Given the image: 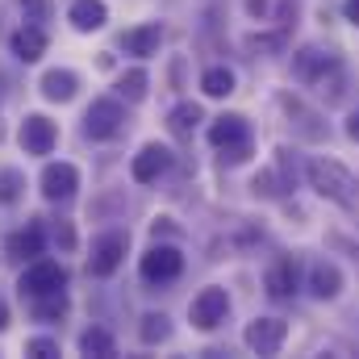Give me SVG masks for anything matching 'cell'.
Here are the masks:
<instances>
[{
	"label": "cell",
	"mask_w": 359,
	"mask_h": 359,
	"mask_svg": "<svg viewBox=\"0 0 359 359\" xmlns=\"http://www.w3.org/2000/svg\"><path fill=\"white\" fill-rule=\"evenodd\" d=\"M309 188L318 192V196H326V201H334V205H355V176L343 168V163H334V159H313L309 163Z\"/></svg>",
	"instance_id": "1"
},
{
	"label": "cell",
	"mask_w": 359,
	"mask_h": 359,
	"mask_svg": "<svg viewBox=\"0 0 359 359\" xmlns=\"http://www.w3.org/2000/svg\"><path fill=\"white\" fill-rule=\"evenodd\" d=\"M209 142H213L217 151H226L230 163H243V159L251 155V126H247V117L222 113V117L209 126Z\"/></svg>",
	"instance_id": "2"
},
{
	"label": "cell",
	"mask_w": 359,
	"mask_h": 359,
	"mask_svg": "<svg viewBox=\"0 0 359 359\" xmlns=\"http://www.w3.org/2000/svg\"><path fill=\"white\" fill-rule=\"evenodd\" d=\"M121 126H126V104H121V96H100V100H92L88 113H84V130H88V138H96V142L117 138Z\"/></svg>",
	"instance_id": "3"
},
{
	"label": "cell",
	"mask_w": 359,
	"mask_h": 359,
	"mask_svg": "<svg viewBox=\"0 0 359 359\" xmlns=\"http://www.w3.org/2000/svg\"><path fill=\"white\" fill-rule=\"evenodd\" d=\"M226 313H230V292L217 288V284L201 288V292L192 297V309H188V318H192L196 330H217V326L226 322Z\"/></svg>",
	"instance_id": "4"
},
{
	"label": "cell",
	"mask_w": 359,
	"mask_h": 359,
	"mask_svg": "<svg viewBox=\"0 0 359 359\" xmlns=\"http://www.w3.org/2000/svg\"><path fill=\"white\" fill-rule=\"evenodd\" d=\"M17 288L29 292V297L59 292V288H67V271H63V264H55V259H34L29 268L21 271V284Z\"/></svg>",
	"instance_id": "5"
},
{
	"label": "cell",
	"mask_w": 359,
	"mask_h": 359,
	"mask_svg": "<svg viewBox=\"0 0 359 359\" xmlns=\"http://www.w3.org/2000/svg\"><path fill=\"white\" fill-rule=\"evenodd\" d=\"M142 280H151V284H168V280H176L180 271H184V255H180L176 247H168V243H159V247H151L147 255H142Z\"/></svg>",
	"instance_id": "6"
},
{
	"label": "cell",
	"mask_w": 359,
	"mask_h": 359,
	"mask_svg": "<svg viewBox=\"0 0 359 359\" xmlns=\"http://www.w3.org/2000/svg\"><path fill=\"white\" fill-rule=\"evenodd\" d=\"M17 138H21V151L25 155H50L55 142H59V126L50 117H42V113H29L21 121V134Z\"/></svg>",
	"instance_id": "7"
},
{
	"label": "cell",
	"mask_w": 359,
	"mask_h": 359,
	"mask_svg": "<svg viewBox=\"0 0 359 359\" xmlns=\"http://www.w3.org/2000/svg\"><path fill=\"white\" fill-rule=\"evenodd\" d=\"M284 339H288V322H280V318H255L247 326V334H243V343L255 355H276L284 347Z\"/></svg>",
	"instance_id": "8"
},
{
	"label": "cell",
	"mask_w": 359,
	"mask_h": 359,
	"mask_svg": "<svg viewBox=\"0 0 359 359\" xmlns=\"http://www.w3.org/2000/svg\"><path fill=\"white\" fill-rule=\"evenodd\" d=\"M80 188V168L76 163H46L42 168V196L46 201H67Z\"/></svg>",
	"instance_id": "9"
},
{
	"label": "cell",
	"mask_w": 359,
	"mask_h": 359,
	"mask_svg": "<svg viewBox=\"0 0 359 359\" xmlns=\"http://www.w3.org/2000/svg\"><path fill=\"white\" fill-rule=\"evenodd\" d=\"M168 168H172V151H168V147H159V142H147V147L134 155L130 176L138 180V184H155Z\"/></svg>",
	"instance_id": "10"
},
{
	"label": "cell",
	"mask_w": 359,
	"mask_h": 359,
	"mask_svg": "<svg viewBox=\"0 0 359 359\" xmlns=\"http://www.w3.org/2000/svg\"><path fill=\"white\" fill-rule=\"evenodd\" d=\"M121 259H126V234H104V238L92 247L88 271L104 280V276H113V271L121 268Z\"/></svg>",
	"instance_id": "11"
},
{
	"label": "cell",
	"mask_w": 359,
	"mask_h": 359,
	"mask_svg": "<svg viewBox=\"0 0 359 359\" xmlns=\"http://www.w3.org/2000/svg\"><path fill=\"white\" fill-rule=\"evenodd\" d=\"M159 42H163L159 21H147V25H138V29H126V34H121V50H126V55H138V59L159 55Z\"/></svg>",
	"instance_id": "12"
},
{
	"label": "cell",
	"mask_w": 359,
	"mask_h": 359,
	"mask_svg": "<svg viewBox=\"0 0 359 359\" xmlns=\"http://www.w3.org/2000/svg\"><path fill=\"white\" fill-rule=\"evenodd\" d=\"M330 67H334V59H330L326 50H318V46H305V50L292 59V72H297V80H301V84H318Z\"/></svg>",
	"instance_id": "13"
},
{
	"label": "cell",
	"mask_w": 359,
	"mask_h": 359,
	"mask_svg": "<svg viewBox=\"0 0 359 359\" xmlns=\"http://www.w3.org/2000/svg\"><path fill=\"white\" fill-rule=\"evenodd\" d=\"M13 55H17L21 63H38V59L46 55V29H42V25H21V29L13 34Z\"/></svg>",
	"instance_id": "14"
},
{
	"label": "cell",
	"mask_w": 359,
	"mask_h": 359,
	"mask_svg": "<svg viewBox=\"0 0 359 359\" xmlns=\"http://www.w3.org/2000/svg\"><path fill=\"white\" fill-rule=\"evenodd\" d=\"M309 288H313L318 301H334V297L343 292V271H339V264H330V259L313 264V271H309Z\"/></svg>",
	"instance_id": "15"
},
{
	"label": "cell",
	"mask_w": 359,
	"mask_h": 359,
	"mask_svg": "<svg viewBox=\"0 0 359 359\" xmlns=\"http://www.w3.org/2000/svg\"><path fill=\"white\" fill-rule=\"evenodd\" d=\"M67 21H72L80 34H92V29H100V25L109 21V8H104V0H72Z\"/></svg>",
	"instance_id": "16"
},
{
	"label": "cell",
	"mask_w": 359,
	"mask_h": 359,
	"mask_svg": "<svg viewBox=\"0 0 359 359\" xmlns=\"http://www.w3.org/2000/svg\"><path fill=\"white\" fill-rule=\"evenodd\" d=\"M264 284H268V297H276V301H288V297L297 292V268H292V259H280L276 268H268Z\"/></svg>",
	"instance_id": "17"
},
{
	"label": "cell",
	"mask_w": 359,
	"mask_h": 359,
	"mask_svg": "<svg viewBox=\"0 0 359 359\" xmlns=\"http://www.w3.org/2000/svg\"><path fill=\"white\" fill-rule=\"evenodd\" d=\"M76 88H80V76H76V72H59V67H55V72L42 76V96H46V100H59V104H63V100L76 96Z\"/></svg>",
	"instance_id": "18"
},
{
	"label": "cell",
	"mask_w": 359,
	"mask_h": 359,
	"mask_svg": "<svg viewBox=\"0 0 359 359\" xmlns=\"http://www.w3.org/2000/svg\"><path fill=\"white\" fill-rule=\"evenodd\" d=\"M42 247H46L42 226H25L21 234H13V238H8V251H13L17 259H38V255H42Z\"/></svg>",
	"instance_id": "19"
},
{
	"label": "cell",
	"mask_w": 359,
	"mask_h": 359,
	"mask_svg": "<svg viewBox=\"0 0 359 359\" xmlns=\"http://www.w3.org/2000/svg\"><path fill=\"white\" fill-rule=\"evenodd\" d=\"M80 351H84V355L109 359V355H117V343H113V334H109V330L92 326V330H84V334H80Z\"/></svg>",
	"instance_id": "20"
},
{
	"label": "cell",
	"mask_w": 359,
	"mask_h": 359,
	"mask_svg": "<svg viewBox=\"0 0 359 359\" xmlns=\"http://www.w3.org/2000/svg\"><path fill=\"white\" fill-rule=\"evenodd\" d=\"M201 88H205V96H230L234 92V72L230 67H209L201 76Z\"/></svg>",
	"instance_id": "21"
},
{
	"label": "cell",
	"mask_w": 359,
	"mask_h": 359,
	"mask_svg": "<svg viewBox=\"0 0 359 359\" xmlns=\"http://www.w3.org/2000/svg\"><path fill=\"white\" fill-rule=\"evenodd\" d=\"M147 84H151V80H147V72H142V67H134V72H126V76L117 80V96H121V100H130V104H138V100L147 96Z\"/></svg>",
	"instance_id": "22"
},
{
	"label": "cell",
	"mask_w": 359,
	"mask_h": 359,
	"mask_svg": "<svg viewBox=\"0 0 359 359\" xmlns=\"http://www.w3.org/2000/svg\"><path fill=\"white\" fill-rule=\"evenodd\" d=\"M138 334H142V343H147V347L163 343V339L172 334V322H168V313H147V318H142V326H138Z\"/></svg>",
	"instance_id": "23"
},
{
	"label": "cell",
	"mask_w": 359,
	"mask_h": 359,
	"mask_svg": "<svg viewBox=\"0 0 359 359\" xmlns=\"http://www.w3.org/2000/svg\"><path fill=\"white\" fill-rule=\"evenodd\" d=\"M201 121V104H192V100H184V104H176L172 109V117H168V126H172V134H192V126Z\"/></svg>",
	"instance_id": "24"
},
{
	"label": "cell",
	"mask_w": 359,
	"mask_h": 359,
	"mask_svg": "<svg viewBox=\"0 0 359 359\" xmlns=\"http://www.w3.org/2000/svg\"><path fill=\"white\" fill-rule=\"evenodd\" d=\"M34 313H38V318H63V313H67V297H63V288H59V292H42V297H34Z\"/></svg>",
	"instance_id": "25"
},
{
	"label": "cell",
	"mask_w": 359,
	"mask_h": 359,
	"mask_svg": "<svg viewBox=\"0 0 359 359\" xmlns=\"http://www.w3.org/2000/svg\"><path fill=\"white\" fill-rule=\"evenodd\" d=\"M21 188H25V176H21L17 168H4V172H0V205H13V201L21 196Z\"/></svg>",
	"instance_id": "26"
},
{
	"label": "cell",
	"mask_w": 359,
	"mask_h": 359,
	"mask_svg": "<svg viewBox=\"0 0 359 359\" xmlns=\"http://www.w3.org/2000/svg\"><path fill=\"white\" fill-rule=\"evenodd\" d=\"M25 355L55 359V355H59V343H55V339H29V343H25Z\"/></svg>",
	"instance_id": "27"
},
{
	"label": "cell",
	"mask_w": 359,
	"mask_h": 359,
	"mask_svg": "<svg viewBox=\"0 0 359 359\" xmlns=\"http://www.w3.org/2000/svg\"><path fill=\"white\" fill-rule=\"evenodd\" d=\"M21 8H25V21H46V13H50V0H17Z\"/></svg>",
	"instance_id": "28"
},
{
	"label": "cell",
	"mask_w": 359,
	"mask_h": 359,
	"mask_svg": "<svg viewBox=\"0 0 359 359\" xmlns=\"http://www.w3.org/2000/svg\"><path fill=\"white\" fill-rule=\"evenodd\" d=\"M343 17H347V21L359 29V0H347V4H343Z\"/></svg>",
	"instance_id": "29"
},
{
	"label": "cell",
	"mask_w": 359,
	"mask_h": 359,
	"mask_svg": "<svg viewBox=\"0 0 359 359\" xmlns=\"http://www.w3.org/2000/svg\"><path fill=\"white\" fill-rule=\"evenodd\" d=\"M347 134L359 142V113H351V117H347Z\"/></svg>",
	"instance_id": "30"
},
{
	"label": "cell",
	"mask_w": 359,
	"mask_h": 359,
	"mask_svg": "<svg viewBox=\"0 0 359 359\" xmlns=\"http://www.w3.org/2000/svg\"><path fill=\"white\" fill-rule=\"evenodd\" d=\"M4 326H8V305L0 301V330H4Z\"/></svg>",
	"instance_id": "31"
}]
</instances>
